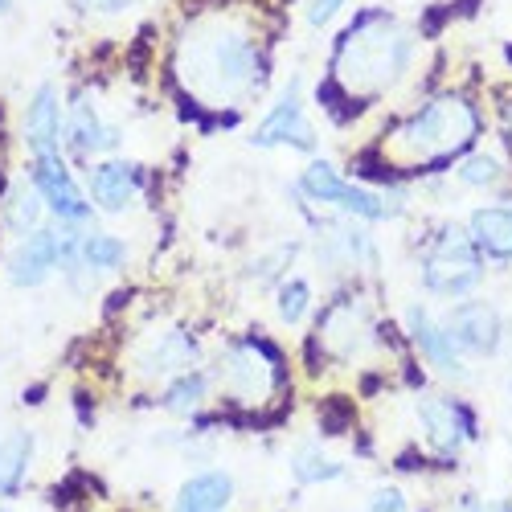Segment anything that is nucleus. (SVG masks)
Masks as SVG:
<instances>
[{
    "label": "nucleus",
    "instance_id": "nucleus-28",
    "mask_svg": "<svg viewBox=\"0 0 512 512\" xmlns=\"http://www.w3.org/2000/svg\"><path fill=\"white\" fill-rule=\"evenodd\" d=\"M365 512H410V504H406V496L398 488H377L369 496V508Z\"/></svg>",
    "mask_w": 512,
    "mask_h": 512
},
{
    "label": "nucleus",
    "instance_id": "nucleus-26",
    "mask_svg": "<svg viewBox=\"0 0 512 512\" xmlns=\"http://www.w3.org/2000/svg\"><path fill=\"white\" fill-rule=\"evenodd\" d=\"M275 308H279L283 324H300V320L308 316V308H312V287H308L304 279L283 283L279 295H275Z\"/></svg>",
    "mask_w": 512,
    "mask_h": 512
},
{
    "label": "nucleus",
    "instance_id": "nucleus-22",
    "mask_svg": "<svg viewBox=\"0 0 512 512\" xmlns=\"http://www.w3.org/2000/svg\"><path fill=\"white\" fill-rule=\"evenodd\" d=\"M41 193H37V185L33 181H17L13 189H9V197H5V226L13 230V234H33L37 230V222H41Z\"/></svg>",
    "mask_w": 512,
    "mask_h": 512
},
{
    "label": "nucleus",
    "instance_id": "nucleus-30",
    "mask_svg": "<svg viewBox=\"0 0 512 512\" xmlns=\"http://www.w3.org/2000/svg\"><path fill=\"white\" fill-rule=\"evenodd\" d=\"M504 140H508V148H512V107H508V115H504Z\"/></svg>",
    "mask_w": 512,
    "mask_h": 512
},
{
    "label": "nucleus",
    "instance_id": "nucleus-4",
    "mask_svg": "<svg viewBox=\"0 0 512 512\" xmlns=\"http://www.w3.org/2000/svg\"><path fill=\"white\" fill-rule=\"evenodd\" d=\"M422 283L439 300H467L484 283V254L472 234L459 226H439L422 250Z\"/></svg>",
    "mask_w": 512,
    "mask_h": 512
},
{
    "label": "nucleus",
    "instance_id": "nucleus-25",
    "mask_svg": "<svg viewBox=\"0 0 512 512\" xmlns=\"http://www.w3.org/2000/svg\"><path fill=\"white\" fill-rule=\"evenodd\" d=\"M500 177H504V164L496 156H488V152H476V156H467L459 164V181L467 189H492Z\"/></svg>",
    "mask_w": 512,
    "mask_h": 512
},
{
    "label": "nucleus",
    "instance_id": "nucleus-6",
    "mask_svg": "<svg viewBox=\"0 0 512 512\" xmlns=\"http://www.w3.org/2000/svg\"><path fill=\"white\" fill-rule=\"evenodd\" d=\"M300 189L312 197V201H324V205H336L353 213V218H365V222H390L402 213V205L394 197H381L373 189H361V185H345L336 177V168L324 164V160H312L300 177Z\"/></svg>",
    "mask_w": 512,
    "mask_h": 512
},
{
    "label": "nucleus",
    "instance_id": "nucleus-9",
    "mask_svg": "<svg viewBox=\"0 0 512 512\" xmlns=\"http://www.w3.org/2000/svg\"><path fill=\"white\" fill-rule=\"evenodd\" d=\"M33 185L54 209V218H62L66 226H87L91 222V201L82 197V189L74 185L70 168L62 164L58 152H46V156H33Z\"/></svg>",
    "mask_w": 512,
    "mask_h": 512
},
{
    "label": "nucleus",
    "instance_id": "nucleus-11",
    "mask_svg": "<svg viewBox=\"0 0 512 512\" xmlns=\"http://www.w3.org/2000/svg\"><path fill=\"white\" fill-rule=\"evenodd\" d=\"M406 328L414 336V345L422 349V357L431 361L443 377H451V381H463L467 377V361H463L467 353L459 349V340L451 336L447 320H435L422 304H410L406 308Z\"/></svg>",
    "mask_w": 512,
    "mask_h": 512
},
{
    "label": "nucleus",
    "instance_id": "nucleus-23",
    "mask_svg": "<svg viewBox=\"0 0 512 512\" xmlns=\"http://www.w3.org/2000/svg\"><path fill=\"white\" fill-rule=\"evenodd\" d=\"M291 472H295V480H300V484H332V480L345 476V463L332 459L320 447H295Z\"/></svg>",
    "mask_w": 512,
    "mask_h": 512
},
{
    "label": "nucleus",
    "instance_id": "nucleus-24",
    "mask_svg": "<svg viewBox=\"0 0 512 512\" xmlns=\"http://www.w3.org/2000/svg\"><path fill=\"white\" fill-rule=\"evenodd\" d=\"M205 398H209V373L189 369V373L173 377V386H168V394H164V406L173 414H193Z\"/></svg>",
    "mask_w": 512,
    "mask_h": 512
},
{
    "label": "nucleus",
    "instance_id": "nucleus-14",
    "mask_svg": "<svg viewBox=\"0 0 512 512\" xmlns=\"http://www.w3.org/2000/svg\"><path fill=\"white\" fill-rule=\"evenodd\" d=\"M418 422H422L426 439H431V447L439 455H455L467 439L476 435L472 414H467V406H459L455 398H422L418 402Z\"/></svg>",
    "mask_w": 512,
    "mask_h": 512
},
{
    "label": "nucleus",
    "instance_id": "nucleus-7",
    "mask_svg": "<svg viewBox=\"0 0 512 512\" xmlns=\"http://www.w3.org/2000/svg\"><path fill=\"white\" fill-rule=\"evenodd\" d=\"M377 345V324L361 300H336L320 320V349L336 361H361Z\"/></svg>",
    "mask_w": 512,
    "mask_h": 512
},
{
    "label": "nucleus",
    "instance_id": "nucleus-19",
    "mask_svg": "<svg viewBox=\"0 0 512 512\" xmlns=\"http://www.w3.org/2000/svg\"><path fill=\"white\" fill-rule=\"evenodd\" d=\"M467 234H472L484 259L512 263V205H480L467 222Z\"/></svg>",
    "mask_w": 512,
    "mask_h": 512
},
{
    "label": "nucleus",
    "instance_id": "nucleus-3",
    "mask_svg": "<svg viewBox=\"0 0 512 512\" xmlns=\"http://www.w3.org/2000/svg\"><path fill=\"white\" fill-rule=\"evenodd\" d=\"M480 132H484V119L472 99L439 95L431 103H422L410 119H402L386 148L402 164H439L459 156Z\"/></svg>",
    "mask_w": 512,
    "mask_h": 512
},
{
    "label": "nucleus",
    "instance_id": "nucleus-18",
    "mask_svg": "<svg viewBox=\"0 0 512 512\" xmlns=\"http://www.w3.org/2000/svg\"><path fill=\"white\" fill-rule=\"evenodd\" d=\"M91 193L95 205L107 213H123L132 209V201L140 197V168L132 160H107L91 173Z\"/></svg>",
    "mask_w": 512,
    "mask_h": 512
},
{
    "label": "nucleus",
    "instance_id": "nucleus-12",
    "mask_svg": "<svg viewBox=\"0 0 512 512\" xmlns=\"http://www.w3.org/2000/svg\"><path fill=\"white\" fill-rule=\"evenodd\" d=\"M201 361V349H197V340L185 332V328H164L156 336L144 340V349L136 353V369L140 377H181L189 369H197Z\"/></svg>",
    "mask_w": 512,
    "mask_h": 512
},
{
    "label": "nucleus",
    "instance_id": "nucleus-16",
    "mask_svg": "<svg viewBox=\"0 0 512 512\" xmlns=\"http://www.w3.org/2000/svg\"><path fill=\"white\" fill-rule=\"evenodd\" d=\"M119 127L107 123L95 107V99H78L70 107V119H66V140L74 148V156H99V152H111L119 144Z\"/></svg>",
    "mask_w": 512,
    "mask_h": 512
},
{
    "label": "nucleus",
    "instance_id": "nucleus-2",
    "mask_svg": "<svg viewBox=\"0 0 512 512\" xmlns=\"http://www.w3.org/2000/svg\"><path fill=\"white\" fill-rule=\"evenodd\" d=\"M414 29L402 25L390 13H361L357 25L340 37L336 50V82L345 95L357 99H377L386 95L394 82L406 78V70L414 66Z\"/></svg>",
    "mask_w": 512,
    "mask_h": 512
},
{
    "label": "nucleus",
    "instance_id": "nucleus-15",
    "mask_svg": "<svg viewBox=\"0 0 512 512\" xmlns=\"http://www.w3.org/2000/svg\"><path fill=\"white\" fill-rule=\"evenodd\" d=\"M316 254L328 267H373L377 263L373 238L357 226H345V222L316 226Z\"/></svg>",
    "mask_w": 512,
    "mask_h": 512
},
{
    "label": "nucleus",
    "instance_id": "nucleus-20",
    "mask_svg": "<svg viewBox=\"0 0 512 512\" xmlns=\"http://www.w3.org/2000/svg\"><path fill=\"white\" fill-rule=\"evenodd\" d=\"M234 500V480L226 472H201L181 484L177 512H226Z\"/></svg>",
    "mask_w": 512,
    "mask_h": 512
},
{
    "label": "nucleus",
    "instance_id": "nucleus-8",
    "mask_svg": "<svg viewBox=\"0 0 512 512\" xmlns=\"http://www.w3.org/2000/svg\"><path fill=\"white\" fill-rule=\"evenodd\" d=\"M250 144H259V148L287 144V148H300V152H312L316 148V132H312V123L304 115V99H300V78L287 82V91L275 99V107L259 123V132L250 136Z\"/></svg>",
    "mask_w": 512,
    "mask_h": 512
},
{
    "label": "nucleus",
    "instance_id": "nucleus-32",
    "mask_svg": "<svg viewBox=\"0 0 512 512\" xmlns=\"http://www.w3.org/2000/svg\"><path fill=\"white\" fill-rule=\"evenodd\" d=\"M508 394H512V373H508Z\"/></svg>",
    "mask_w": 512,
    "mask_h": 512
},
{
    "label": "nucleus",
    "instance_id": "nucleus-33",
    "mask_svg": "<svg viewBox=\"0 0 512 512\" xmlns=\"http://www.w3.org/2000/svg\"><path fill=\"white\" fill-rule=\"evenodd\" d=\"M500 512H512V508H500Z\"/></svg>",
    "mask_w": 512,
    "mask_h": 512
},
{
    "label": "nucleus",
    "instance_id": "nucleus-17",
    "mask_svg": "<svg viewBox=\"0 0 512 512\" xmlns=\"http://www.w3.org/2000/svg\"><path fill=\"white\" fill-rule=\"evenodd\" d=\"M62 136H66V123H62V107H58V87L46 82V87H37V95L29 99L25 140H29L33 156H46V152H58Z\"/></svg>",
    "mask_w": 512,
    "mask_h": 512
},
{
    "label": "nucleus",
    "instance_id": "nucleus-13",
    "mask_svg": "<svg viewBox=\"0 0 512 512\" xmlns=\"http://www.w3.org/2000/svg\"><path fill=\"white\" fill-rule=\"evenodd\" d=\"M62 267V234L58 230H33L17 242L9 259V279L17 287H41L54 271Z\"/></svg>",
    "mask_w": 512,
    "mask_h": 512
},
{
    "label": "nucleus",
    "instance_id": "nucleus-31",
    "mask_svg": "<svg viewBox=\"0 0 512 512\" xmlns=\"http://www.w3.org/2000/svg\"><path fill=\"white\" fill-rule=\"evenodd\" d=\"M9 9H13V0H0V17H5Z\"/></svg>",
    "mask_w": 512,
    "mask_h": 512
},
{
    "label": "nucleus",
    "instance_id": "nucleus-5",
    "mask_svg": "<svg viewBox=\"0 0 512 512\" xmlns=\"http://www.w3.org/2000/svg\"><path fill=\"white\" fill-rule=\"evenodd\" d=\"M213 377H218L226 398L242 406H263L279 390V361L259 340H242V345H230L222 353V361L213 365Z\"/></svg>",
    "mask_w": 512,
    "mask_h": 512
},
{
    "label": "nucleus",
    "instance_id": "nucleus-1",
    "mask_svg": "<svg viewBox=\"0 0 512 512\" xmlns=\"http://www.w3.org/2000/svg\"><path fill=\"white\" fill-rule=\"evenodd\" d=\"M177 74L201 103H242L263 78L254 37L230 17H201L181 29Z\"/></svg>",
    "mask_w": 512,
    "mask_h": 512
},
{
    "label": "nucleus",
    "instance_id": "nucleus-21",
    "mask_svg": "<svg viewBox=\"0 0 512 512\" xmlns=\"http://www.w3.org/2000/svg\"><path fill=\"white\" fill-rule=\"evenodd\" d=\"M29 459H33V435L13 431L0 439V496H13L25 476H29Z\"/></svg>",
    "mask_w": 512,
    "mask_h": 512
},
{
    "label": "nucleus",
    "instance_id": "nucleus-27",
    "mask_svg": "<svg viewBox=\"0 0 512 512\" xmlns=\"http://www.w3.org/2000/svg\"><path fill=\"white\" fill-rule=\"evenodd\" d=\"M340 9H345V0H304V21L312 29H324L328 21H336Z\"/></svg>",
    "mask_w": 512,
    "mask_h": 512
},
{
    "label": "nucleus",
    "instance_id": "nucleus-29",
    "mask_svg": "<svg viewBox=\"0 0 512 512\" xmlns=\"http://www.w3.org/2000/svg\"><path fill=\"white\" fill-rule=\"evenodd\" d=\"M87 9H95V13H103V17H119V13H127V9H136L140 0H82Z\"/></svg>",
    "mask_w": 512,
    "mask_h": 512
},
{
    "label": "nucleus",
    "instance_id": "nucleus-10",
    "mask_svg": "<svg viewBox=\"0 0 512 512\" xmlns=\"http://www.w3.org/2000/svg\"><path fill=\"white\" fill-rule=\"evenodd\" d=\"M447 328L459 340V349L472 353V357H492L500 349L504 332H508L500 312H496V304L472 300V295H467V300H455V308L447 316Z\"/></svg>",
    "mask_w": 512,
    "mask_h": 512
}]
</instances>
